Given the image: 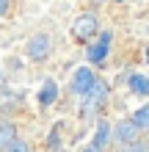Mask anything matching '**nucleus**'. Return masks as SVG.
I'll use <instances>...</instances> for the list:
<instances>
[{
  "label": "nucleus",
  "instance_id": "f257e3e1",
  "mask_svg": "<svg viewBox=\"0 0 149 152\" xmlns=\"http://www.w3.org/2000/svg\"><path fill=\"white\" fill-rule=\"evenodd\" d=\"M100 33V20L94 14H77L75 22H72V36L77 42H89L91 36Z\"/></svg>",
  "mask_w": 149,
  "mask_h": 152
},
{
  "label": "nucleus",
  "instance_id": "f03ea898",
  "mask_svg": "<svg viewBox=\"0 0 149 152\" xmlns=\"http://www.w3.org/2000/svg\"><path fill=\"white\" fill-rule=\"evenodd\" d=\"M141 133L144 130L138 127L133 119H121V122H116V127H113V141L130 147V144H135V141H141Z\"/></svg>",
  "mask_w": 149,
  "mask_h": 152
},
{
  "label": "nucleus",
  "instance_id": "7ed1b4c3",
  "mask_svg": "<svg viewBox=\"0 0 149 152\" xmlns=\"http://www.w3.org/2000/svg\"><path fill=\"white\" fill-rule=\"evenodd\" d=\"M50 50H52V39L47 36V33H36L31 42H28V58L31 61H44L50 58Z\"/></svg>",
  "mask_w": 149,
  "mask_h": 152
},
{
  "label": "nucleus",
  "instance_id": "20e7f679",
  "mask_svg": "<svg viewBox=\"0 0 149 152\" xmlns=\"http://www.w3.org/2000/svg\"><path fill=\"white\" fill-rule=\"evenodd\" d=\"M105 97H108V86H105L102 80H97V83L91 86V91H89V94H83V113H86V116H91V113L105 102Z\"/></svg>",
  "mask_w": 149,
  "mask_h": 152
},
{
  "label": "nucleus",
  "instance_id": "39448f33",
  "mask_svg": "<svg viewBox=\"0 0 149 152\" xmlns=\"http://www.w3.org/2000/svg\"><path fill=\"white\" fill-rule=\"evenodd\" d=\"M97 83V77H94V72L89 66H77V72H75V77H72V91L75 94H89L91 91V86Z\"/></svg>",
  "mask_w": 149,
  "mask_h": 152
},
{
  "label": "nucleus",
  "instance_id": "423d86ee",
  "mask_svg": "<svg viewBox=\"0 0 149 152\" xmlns=\"http://www.w3.org/2000/svg\"><path fill=\"white\" fill-rule=\"evenodd\" d=\"M110 42H113V36H110L108 31H105L102 36H100V42H94L91 47H89V53H86V56H89V61H91V64H102V61L108 58V50H110Z\"/></svg>",
  "mask_w": 149,
  "mask_h": 152
},
{
  "label": "nucleus",
  "instance_id": "0eeeda50",
  "mask_svg": "<svg viewBox=\"0 0 149 152\" xmlns=\"http://www.w3.org/2000/svg\"><path fill=\"white\" fill-rule=\"evenodd\" d=\"M110 138H113V130H110V124L105 122V119H100V124H97V133H94V141H91V144H97L100 149H105Z\"/></svg>",
  "mask_w": 149,
  "mask_h": 152
},
{
  "label": "nucleus",
  "instance_id": "6e6552de",
  "mask_svg": "<svg viewBox=\"0 0 149 152\" xmlns=\"http://www.w3.org/2000/svg\"><path fill=\"white\" fill-rule=\"evenodd\" d=\"M17 141V127L11 122H0V149H8Z\"/></svg>",
  "mask_w": 149,
  "mask_h": 152
},
{
  "label": "nucleus",
  "instance_id": "1a4fd4ad",
  "mask_svg": "<svg viewBox=\"0 0 149 152\" xmlns=\"http://www.w3.org/2000/svg\"><path fill=\"white\" fill-rule=\"evenodd\" d=\"M55 97H58V83H55V80H44L41 94H39V102H41V105H50Z\"/></svg>",
  "mask_w": 149,
  "mask_h": 152
},
{
  "label": "nucleus",
  "instance_id": "9d476101",
  "mask_svg": "<svg viewBox=\"0 0 149 152\" xmlns=\"http://www.w3.org/2000/svg\"><path fill=\"white\" fill-rule=\"evenodd\" d=\"M130 88H133V94H149V77L146 75H133L130 77Z\"/></svg>",
  "mask_w": 149,
  "mask_h": 152
},
{
  "label": "nucleus",
  "instance_id": "9b49d317",
  "mask_svg": "<svg viewBox=\"0 0 149 152\" xmlns=\"http://www.w3.org/2000/svg\"><path fill=\"white\" fill-rule=\"evenodd\" d=\"M133 122H135L141 130H146V133H149V102H146V105H141V108L133 113Z\"/></svg>",
  "mask_w": 149,
  "mask_h": 152
},
{
  "label": "nucleus",
  "instance_id": "f8f14e48",
  "mask_svg": "<svg viewBox=\"0 0 149 152\" xmlns=\"http://www.w3.org/2000/svg\"><path fill=\"white\" fill-rule=\"evenodd\" d=\"M124 152H149V144L146 141H135V144H130Z\"/></svg>",
  "mask_w": 149,
  "mask_h": 152
},
{
  "label": "nucleus",
  "instance_id": "ddd939ff",
  "mask_svg": "<svg viewBox=\"0 0 149 152\" xmlns=\"http://www.w3.org/2000/svg\"><path fill=\"white\" fill-rule=\"evenodd\" d=\"M8 152H31V147L25 144V141H14V144L8 147Z\"/></svg>",
  "mask_w": 149,
  "mask_h": 152
},
{
  "label": "nucleus",
  "instance_id": "4468645a",
  "mask_svg": "<svg viewBox=\"0 0 149 152\" xmlns=\"http://www.w3.org/2000/svg\"><path fill=\"white\" fill-rule=\"evenodd\" d=\"M11 3H14V0H0V17H6V14H8Z\"/></svg>",
  "mask_w": 149,
  "mask_h": 152
},
{
  "label": "nucleus",
  "instance_id": "2eb2a0df",
  "mask_svg": "<svg viewBox=\"0 0 149 152\" xmlns=\"http://www.w3.org/2000/svg\"><path fill=\"white\" fill-rule=\"evenodd\" d=\"M83 152H102V149H100V147H97V144H91V147H86V149H83Z\"/></svg>",
  "mask_w": 149,
  "mask_h": 152
},
{
  "label": "nucleus",
  "instance_id": "dca6fc26",
  "mask_svg": "<svg viewBox=\"0 0 149 152\" xmlns=\"http://www.w3.org/2000/svg\"><path fill=\"white\" fill-rule=\"evenodd\" d=\"M6 83V77H3V69H0V86H3Z\"/></svg>",
  "mask_w": 149,
  "mask_h": 152
},
{
  "label": "nucleus",
  "instance_id": "f3484780",
  "mask_svg": "<svg viewBox=\"0 0 149 152\" xmlns=\"http://www.w3.org/2000/svg\"><path fill=\"white\" fill-rule=\"evenodd\" d=\"M89 3H105V0H89Z\"/></svg>",
  "mask_w": 149,
  "mask_h": 152
},
{
  "label": "nucleus",
  "instance_id": "a211bd4d",
  "mask_svg": "<svg viewBox=\"0 0 149 152\" xmlns=\"http://www.w3.org/2000/svg\"><path fill=\"white\" fill-rule=\"evenodd\" d=\"M146 58H149V50H146Z\"/></svg>",
  "mask_w": 149,
  "mask_h": 152
}]
</instances>
